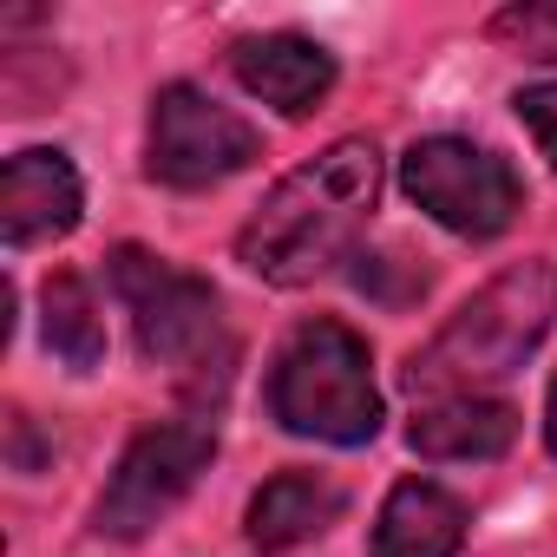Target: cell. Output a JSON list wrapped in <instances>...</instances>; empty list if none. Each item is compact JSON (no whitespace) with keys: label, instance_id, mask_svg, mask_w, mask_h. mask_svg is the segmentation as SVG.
Wrapping results in <instances>:
<instances>
[{"label":"cell","instance_id":"obj_1","mask_svg":"<svg viewBox=\"0 0 557 557\" xmlns=\"http://www.w3.org/2000/svg\"><path fill=\"white\" fill-rule=\"evenodd\" d=\"M374 203H381V151L368 138H342L262 197V210L236 236V256L262 283L302 289L355 256Z\"/></svg>","mask_w":557,"mask_h":557},{"label":"cell","instance_id":"obj_2","mask_svg":"<svg viewBox=\"0 0 557 557\" xmlns=\"http://www.w3.org/2000/svg\"><path fill=\"white\" fill-rule=\"evenodd\" d=\"M557 315V269L550 262H511L492 283L407 361V387L420 400H466L485 394L492 381L518 374L524 355L544 342Z\"/></svg>","mask_w":557,"mask_h":557},{"label":"cell","instance_id":"obj_3","mask_svg":"<svg viewBox=\"0 0 557 557\" xmlns=\"http://www.w3.org/2000/svg\"><path fill=\"white\" fill-rule=\"evenodd\" d=\"M269 413L302 440L361 446L381 433V394L368 374V342L342 322H302L269 374Z\"/></svg>","mask_w":557,"mask_h":557},{"label":"cell","instance_id":"obj_4","mask_svg":"<svg viewBox=\"0 0 557 557\" xmlns=\"http://www.w3.org/2000/svg\"><path fill=\"white\" fill-rule=\"evenodd\" d=\"M112 283H119V296L132 309L145 361L171 368L190 394H216L230 381L236 342L223 335L216 289L203 283V275H184V269H171L151 249H119L112 256Z\"/></svg>","mask_w":557,"mask_h":557},{"label":"cell","instance_id":"obj_5","mask_svg":"<svg viewBox=\"0 0 557 557\" xmlns=\"http://www.w3.org/2000/svg\"><path fill=\"white\" fill-rule=\"evenodd\" d=\"M216 459V420L210 413H184V420H158L145 426L112 485L99 492V531L106 537H145L158 518H171L184 505V492L197 485V472Z\"/></svg>","mask_w":557,"mask_h":557},{"label":"cell","instance_id":"obj_6","mask_svg":"<svg viewBox=\"0 0 557 557\" xmlns=\"http://www.w3.org/2000/svg\"><path fill=\"white\" fill-rule=\"evenodd\" d=\"M400 184L433 223H446L453 236H479V243L511 230V216L524 210L518 171L498 151L466 145V138H420L400 158Z\"/></svg>","mask_w":557,"mask_h":557},{"label":"cell","instance_id":"obj_7","mask_svg":"<svg viewBox=\"0 0 557 557\" xmlns=\"http://www.w3.org/2000/svg\"><path fill=\"white\" fill-rule=\"evenodd\" d=\"M256 158V125H243L230 106L203 99L197 86H164L151 99V177L171 190L223 184Z\"/></svg>","mask_w":557,"mask_h":557},{"label":"cell","instance_id":"obj_8","mask_svg":"<svg viewBox=\"0 0 557 557\" xmlns=\"http://www.w3.org/2000/svg\"><path fill=\"white\" fill-rule=\"evenodd\" d=\"M79 210H86V190L60 151H21L0 164V236H8V249L66 236Z\"/></svg>","mask_w":557,"mask_h":557},{"label":"cell","instance_id":"obj_9","mask_svg":"<svg viewBox=\"0 0 557 557\" xmlns=\"http://www.w3.org/2000/svg\"><path fill=\"white\" fill-rule=\"evenodd\" d=\"M230 66L236 79L275 106V112H289V119H309L329 92H335V60L302 40V34H256V40H236L230 47Z\"/></svg>","mask_w":557,"mask_h":557},{"label":"cell","instance_id":"obj_10","mask_svg":"<svg viewBox=\"0 0 557 557\" xmlns=\"http://www.w3.org/2000/svg\"><path fill=\"white\" fill-rule=\"evenodd\" d=\"M466 537V505L433 479H400L381 505L368 557H453Z\"/></svg>","mask_w":557,"mask_h":557},{"label":"cell","instance_id":"obj_11","mask_svg":"<svg viewBox=\"0 0 557 557\" xmlns=\"http://www.w3.org/2000/svg\"><path fill=\"white\" fill-rule=\"evenodd\" d=\"M348 511V492L329 472H283L249 498V544L256 550H296L322 537Z\"/></svg>","mask_w":557,"mask_h":557},{"label":"cell","instance_id":"obj_12","mask_svg":"<svg viewBox=\"0 0 557 557\" xmlns=\"http://www.w3.org/2000/svg\"><path fill=\"white\" fill-rule=\"evenodd\" d=\"M413 453L420 459H498L511 440H518V413L505 400H485V394H466V400H426L407 426Z\"/></svg>","mask_w":557,"mask_h":557},{"label":"cell","instance_id":"obj_13","mask_svg":"<svg viewBox=\"0 0 557 557\" xmlns=\"http://www.w3.org/2000/svg\"><path fill=\"white\" fill-rule=\"evenodd\" d=\"M40 329H47V348L66 361V368H99L106 361V315H99V302H92V289H86V275H73V269H60L53 283H47V296H40Z\"/></svg>","mask_w":557,"mask_h":557},{"label":"cell","instance_id":"obj_14","mask_svg":"<svg viewBox=\"0 0 557 557\" xmlns=\"http://www.w3.org/2000/svg\"><path fill=\"white\" fill-rule=\"evenodd\" d=\"M492 40H505L524 60H557V0H531V8H505L492 21Z\"/></svg>","mask_w":557,"mask_h":557},{"label":"cell","instance_id":"obj_15","mask_svg":"<svg viewBox=\"0 0 557 557\" xmlns=\"http://www.w3.org/2000/svg\"><path fill=\"white\" fill-rule=\"evenodd\" d=\"M511 106H518V119L531 125L537 151H544V158H550V171H557V86H524Z\"/></svg>","mask_w":557,"mask_h":557},{"label":"cell","instance_id":"obj_16","mask_svg":"<svg viewBox=\"0 0 557 557\" xmlns=\"http://www.w3.org/2000/svg\"><path fill=\"white\" fill-rule=\"evenodd\" d=\"M544 440H550V453H557V381H550V413H544Z\"/></svg>","mask_w":557,"mask_h":557}]
</instances>
